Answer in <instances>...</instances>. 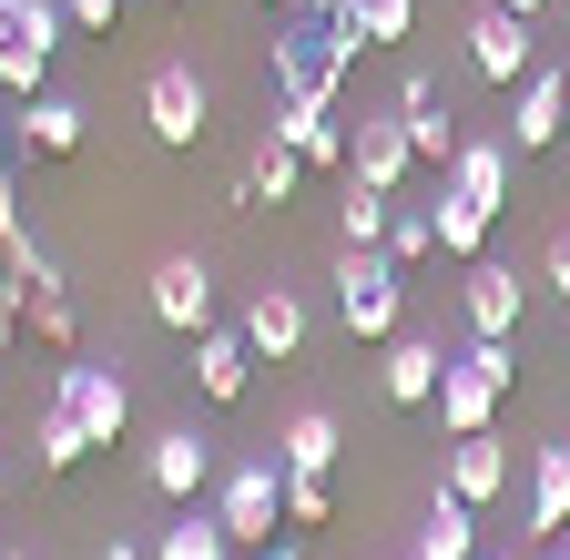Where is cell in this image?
Here are the masks:
<instances>
[{"label":"cell","instance_id":"6da1fadb","mask_svg":"<svg viewBox=\"0 0 570 560\" xmlns=\"http://www.w3.org/2000/svg\"><path fill=\"white\" fill-rule=\"evenodd\" d=\"M336 316H346L356 346L407 336V265H397L387 245H346V255H336Z\"/></svg>","mask_w":570,"mask_h":560},{"label":"cell","instance_id":"7a4b0ae2","mask_svg":"<svg viewBox=\"0 0 570 560\" xmlns=\"http://www.w3.org/2000/svg\"><path fill=\"white\" fill-rule=\"evenodd\" d=\"M356 72V41L336 21H285L275 31V102H336Z\"/></svg>","mask_w":570,"mask_h":560},{"label":"cell","instance_id":"3957f363","mask_svg":"<svg viewBox=\"0 0 570 560\" xmlns=\"http://www.w3.org/2000/svg\"><path fill=\"white\" fill-rule=\"evenodd\" d=\"M214 520L235 530V550H265L285 520V459H225L214 469Z\"/></svg>","mask_w":570,"mask_h":560},{"label":"cell","instance_id":"277c9868","mask_svg":"<svg viewBox=\"0 0 570 560\" xmlns=\"http://www.w3.org/2000/svg\"><path fill=\"white\" fill-rule=\"evenodd\" d=\"M142 122H154L164 154H194L204 132H214V92H204L194 61H154V82H142Z\"/></svg>","mask_w":570,"mask_h":560},{"label":"cell","instance_id":"5b68a950","mask_svg":"<svg viewBox=\"0 0 570 560\" xmlns=\"http://www.w3.org/2000/svg\"><path fill=\"white\" fill-rule=\"evenodd\" d=\"M407 174H417V144H407L397 102H387V112H356V132H346V184H367V194H407Z\"/></svg>","mask_w":570,"mask_h":560},{"label":"cell","instance_id":"8992f818","mask_svg":"<svg viewBox=\"0 0 570 560\" xmlns=\"http://www.w3.org/2000/svg\"><path fill=\"white\" fill-rule=\"evenodd\" d=\"M214 469H225V449H214L204 429H154V439H142V479H154V500H204V489H214Z\"/></svg>","mask_w":570,"mask_h":560},{"label":"cell","instance_id":"52a82bcc","mask_svg":"<svg viewBox=\"0 0 570 560\" xmlns=\"http://www.w3.org/2000/svg\"><path fill=\"white\" fill-rule=\"evenodd\" d=\"M142 306H154L164 336H204L214 326V265L204 255H164L154 275H142Z\"/></svg>","mask_w":570,"mask_h":560},{"label":"cell","instance_id":"ba28073f","mask_svg":"<svg viewBox=\"0 0 570 560\" xmlns=\"http://www.w3.org/2000/svg\"><path fill=\"white\" fill-rule=\"evenodd\" d=\"M469 72H479V82H499V92H520V82L540 72V41H530V21L489 0V11L469 21Z\"/></svg>","mask_w":570,"mask_h":560},{"label":"cell","instance_id":"9c48e42d","mask_svg":"<svg viewBox=\"0 0 570 560\" xmlns=\"http://www.w3.org/2000/svg\"><path fill=\"white\" fill-rule=\"evenodd\" d=\"M51 397L82 417V439H92V449H112V439L132 429V377H122V367H61Z\"/></svg>","mask_w":570,"mask_h":560},{"label":"cell","instance_id":"30bf717a","mask_svg":"<svg viewBox=\"0 0 570 560\" xmlns=\"http://www.w3.org/2000/svg\"><path fill=\"white\" fill-rule=\"evenodd\" d=\"M560 132H570V72H560V61H540V72L520 82V112H510V154L530 164V154L560 144Z\"/></svg>","mask_w":570,"mask_h":560},{"label":"cell","instance_id":"8fae6325","mask_svg":"<svg viewBox=\"0 0 570 560\" xmlns=\"http://www.w3.org/2000/svg\"><path fill=\"white\" fill-rule=\"evenodd\" d=\"M439 489H449V500H469V510H489L499 489H510V439H499V429H479V439H449V459H439Z\"/></svg>","mask_w":570,"mask_h":560},{"label":"cell","instance_id":"7c38bea8","mask_svg":"<svg viewBox=\"0 0 570 560\" xmlns=\"http://www.w3.org/2000/svg\"><path fill=\"white\" fill-rule=\"evenodd\" d=\"M397 122H407V144H417V164H449L469 132H459V112H449V92L428 82V72H407L397 82Z\"/></svg>","mask_w":570,"mask_h":560},{"label":"cell","instance_id":"4fadbf2b","mask_svg":"<svg viewBox=\"0 0 570 560\" xmlns=\"http://www.w3.org/2000/svg\"><path fill=\"white\" fill-rule=\"evenodd\" d=\"M510 174H520V154H510V132H469V144L449 154V194H469V204H510Z\"/></svg>","mask_w":570,"mask_h":560},{"label":"cell","instance_id":"5bb4252c","mask_svg":"<svg viewBox=\"0 0 570 560\" xmlns=\"http://www.w3.org/2000/svg\"><path fill=\"white\" fill-rule=\"evenodd\" d=\"M459 316L469 336H520V265H469V286H459Z\"/></svg>","mask_w":570,"mask_h":560},{"label":"cell","instance_id":"9a60e30c","mask_svg":"<svg viewBox=\"0 0 570 560\" xmlns=\"http://www.w3.org/2000/svg\"><path fill=\"white\" fill-rule=\"evenodd\" d=\"M275 144H296L306 174H346V132H336V102H275Z\"/></svg>","mask_w":570,"mask_h":560},{"label":"cell","instance_id":"2e32d148","mask_svg":"<svg viewBox=\"0 0 570 560\" xmlns=\"http://www.w3.org/2000/svg\"><path fill=\"white\" fill-rule=\"evenodd\" d=\"M245 377H255L245 326H204V336H194V387H204L214 407H235V397H245Z\"/></svg>","mask_w":570,"mask_h":560},{"label":"cell","instance_id":"e0dca14e","mask_svg":"<svg viewBox=\"0 0 570 560\" xmlns=\"http://www.w3.org/2000/svg\"><path fill=\"white\" fill-rule=\"evenodd\" d=\"M570 530V449H530V500H520V540H560Z\"/></svg>","mask_w":570,"mask_h":560},{"label":"cell","instance_id":"ac0fdd59","mask_svg":"<svg viewBox=\"0 0 570 560\" xmlns=\"http://www.w3.org/2000/svg\"><path fill=\"white\" fill-rule=\"evenodd\" d=\"M245 346H255V357H296V346H306V296L296 286H255L245 296Z\"/></svg>","mask_w":570,"mask_h":560},{"label":"cell","instance_id":"d6986e66","mask_svg":"<svg viewBox=\"0 0 570 560\" xmlns=\"http://www.w3.org/2000/svg\"><path fill=\"white\" fill-rule=\"evenodd\" d=\"M439 377H449V357L428 336H387V357H377V387L397 397V407H439Z\"/></svg>","mask_w":570,"mask_h":560},{"label":"cell","instance_id":"ffe728a7","mask_svg":"<svg viewBox=\"0 0 570 560\" xmlns=\"http://www.w3.org/2000/svg\"><path fill=\"white\" fill-rule=\"evenodd\" d=\"M82 102H71V92H31L21 102V154H41V164H61V154H82Z\"/></svg>","mask_w":570,"mask_h":560},{"label":"cell","instance_id":"44dd1931","mask_svg":"<svg viewBox=\"0 0 570 560\" xmlns=\"http://www.w3.org/2000/svg\"><path fill=\"white\" fill-rule=\"evenodd\" d=\"M154 560H235V530L214 520V500H184V510L154 530Z\"/></svg>","mask_w":570,"mask_h":560},{"label":"cell","instance_id":"7402d4cb","mask_svg":"<svg viewBox=\"0 0 570 560\" xmlns=\"http://www.w3.org/2000/svg\"><path fill=\"white\" fill-rule=\"evenodd\" d=\"M336 449H346L336 407H296V417L275 429V459H285V469H336Z\"/></svg>","mask_w":570,"mask_h":560},{"label":"cell","instance_id":"603a6c76","mask_svg":"<svg viewBox=\"0 0 570 560\" xmlns=\"http://www.w3.org/2000/svg\"><path fill=\"white\" fill-rule=\"evenodd\" d=\"M417 560H479V510L469 500H428V520H417Z\"/></svg>","mask_w":570,"mask_h":560},{"label":"cell","instance_id":"cb8c5ba5","mask_svg":"<svg viewBox=\"0 0 570 560\" xmlns=\"http://www.w3.org/2000/svg\"><path fill=\"white\" fill-rule=\"evenodd\" d=\"M296 184H306V154L265 132V144H255V164H245V184H235V204H285Z\"/></svg>","mask_w":570,"mask_h":560},{"label":"cell","instance_id":"d4e9b609","mask_svg":"<svg viewBox=\"0 0 570 560\" xmlns=\"http://www.w3.org/2000/svg\"><path fill=\"white\" fill-rule=\"evenodd\" d=\"M336 31H346L356 51H387V41H407V31H417V0H346Z\"/></svg>","mask_w":570,"mask_h":560},{"label":"cell","instance_id":"484cf974","mask_svg":"<svg viewBox=\"0 0 570 560\" xmlns=\"http://www.w3.org/2000/svg\"><path fill=\"white\" fill-rule=\"evenodd\" d=\"M31 459H41L51 479H61V469H82V459H92V439H82V417H71L61 397H51L41 417H31Z\"/></svg>","mask_w":570,"mask_h":560},{"label":"cell","instance_id":"4316f807","mask_svg":"<svg viewBox=\"0 0 570 560\" xmlns=\"http://www.w3.org/2000/svg\"><path fill=\"white\" fill-rule=\"evenodd\" d=\"M489 204H469V194H449L439 184V255H459V265H479V245H489Z\"/></svg>","mask_w":570,"mask_h":560},{"label":"cell","instance_id":"83f0119b","mask_svg":"<svg viewBox=\"0 0 570 560\" xmlns=\"http://www.w3.org/2000/svg\"><path fill=\"white\" fill-rule=\"evenodd\" d=\"M387 255H397V265H428V255H439V204H407V194H397V215H387Z\"/></svg>","mask_w":570,"mask_h":560},{"label":"cell","instance_id":"f1b7e54d","mask_svg":"<svg viewBox=\"0 0 570 560\" xmlns=\"http://www.w3.org/2000/svg\"><path fill=\"white\" fill-rule=\"evenodd\" d=\"M387 215H397V194H367V184H346V204H336L346 245H387Z\"/></svg>","mask_w":570,"mask_h":560},{"label":"cell","instance_id":"f546056e","mask_svg":"<svg viewBox=\"0 0 570 560\" xmlns=\"http://www.w3.org/2000/svg\"><path fill=\"white\" fill-rule=\"evenodd\" d=\"M285 520H296V530H326V520H336L326 469H285Z\"/></svg>","mask_w":570,"mask_h":560},{"label":"cell","instance_id":"4dcf8cb0","mask_svg":"<svg viewBox=\"0 0 570 560\" xmlns=\"http://www.w3.org/2000/svg\"><path fill=\"white\" fill-rule=\"evenodd\" d=\"M0 92H21V102L51 92V51L41 41H0Z\"/></svg>","mask_w":570,"mask_h":560},{"label":"cell","instance_id":"1f68e13d","mask_svg":"<svg viewBox=\"0 0 570 560\" xmlns=\"http://www.w3.org/2000/svg\"><path fill=\"white\" fill-rule=\"evenodd\" d=\"M31 336H41V346H71V336H82V316H71V296H31Z\"/></svg>","mask_w":570,"mask_h":560},{"label":"cell","instance_id":"d6a6232c","mask_svg":"<svg viewBox=\"0 0 570 560\" xmlns=\"http://www.w3.org/2000/svg\"><path fill=\"white\" fill-rule=\"evenodd\" d=\"M11 275H21V286H31V296H61V255H51V245H31V255H21Z\"/></svg>","mask_w":570,"mask_h":560},{"label":"cell","instance_id":"836d02e7","mask_svg":"<svg viewBox=\"0 0 570 560\" xmlns=\"http://www.w3.org/2000/svg\"><path fill=\"white\" fill-rule=\"evenodd\" d=\"M92 560H154V540H132V530H102V540H92Z\"/></svg>","mask_w":570,"mask_h":560},{"label":"cell","instance_id":"e575fe53","mask_svg":"<svg viewBox=\"0 0 570 560\" xmlns=\"http://www.w3.org/2000/svg\"><path fill=\"white\" fill-rule=\"evenodd\" d=\"M540 275H550V296H570V225L550 235V255H540Z\"/></svg>","mask_w":570,"mask_h":560},{"label":"cell","instance_id":"d590c367","mask_svg":"<svg viewBox=\"0 0 570 560\" xmlns=\"http://www.w3.org/2000/svg\"><path fill=\"white\" fill-rule=\"evenodd\" d=\"M61 11H71V31H112V11H122V0H61Z\"/></svg>","mask_w":570,"mask_h":560},{"label":"cell","instance_id":"8d00e7d4","mask_svg":"<svg viewBox=\"0 0 570 560\" xmlns=\"http://www.w3.org/2000/svg\"><path fill=\"white\" fill-rule=\"evenodd\" d=\"M0 41H21V0H0Z\"/></svg>","mask_w":570,"mask_h":560},{"label":"cell","instance_id":"74e56055","mask_svg":"<svg viewBox=\"0 0 570 560\" xmlns=\"http://www.w3.org/2000/svg\"><path fill=\"white\" fill-rule=\"evenodd\" d=\"M296 11H306V21H336V11H346V0H296Z\"/></svg>","mask_w":570,"mask_h":560},{"label":"cell","instance_id":"f35d334b","mask_svg":"<svg viewBox=\"0 0 570 560\" xmlns=\"http://www.w3.org/2000/svg\"><path fill=\"white\" fill-rule=\"evenodd\" d=\"M255 560H306V550H296V540H265V550H255Z\"/></svg>","mask_w":570,"mask_h":560},{"label":"cell","instance_id":"ab89813d","mask_svg":"<svg viewBox=\"0 0 570 560\" xmlns=\"http://www.w3.org/2000/svg\"><path fill=\"white\" fill-rule=\"evenodd\" d=\"M499 11H520V21H540V11H550V0H499Z\"/></svg>","mask_w":570,"mask_h":560},{"label":"cell","instance_id":"60d3db41","mask_svg":"<svg viewBox=\"0 0 570 560\" xmlns=\"http://www.w3.org/2000/svg\"><path fill=\"white\" fill-rule=\"evenodd\" d=\"M479 560H540V550H530V540H520V550H479Z\"/></svg>","mask_w":570,"mask_h":560},{"label":"cell","instance_id":"b9f144b4","mask_svg":"<svg viewBox=\"0 0 570 560\" xmlns=\"http://www.w3.org/2000/svg\"><path fill=\"white\" fill-rule=\"evenodd\" d=\"M0 204H21V194H11V154H0Z\"/></svg>","mask_w":570,"mask_h":560},{"label":"cell","instance_id":"7bdbcfd3","mask_svg":"<svg viewBox=\"0 0 570 560\" xmlns=\"http://www.w3.org/2000/svg\"><path fill=\"white\" fill-rule=\"evenodd\" d=\"M0 560H31V550H0Z\"/></svg>","mask_w":570,"mask_h":560},{"label":"cell","instance_id":"ee69618b","mask_svg":"<svg viewBox=\"0 0 570 560\" xmlns=\"http://www.w3.org/2000/svg\"><path fill=\"white\" fill-rule=\"evenodd\" d=\"M265 11H285V0H265Z\"/></svg>","mask_w":570,"mask_h":560},{"label":"cell","instance_id":"f6af8a7d","mask_svg":"<svg viewBox=\"0 0 570 560\" xmlns=\"http://www.w3.org/2000/svg\"><path fill=\"white\" fill-rule=\"evenodd\" d=\"M560 11H570V0H560Z\"/></svg>","mask_w":570,"mask_h":560},{"label":"cell","instance_id":"bcb514c9","mask_svg":"<svg viewBox=\"0 0 570 560\" xmlns=\"http://www.w3.org/2000/svg\"><path fill=\"white\" fill-rule=\"evenodd\" d=\"M560 144H570V132H560Z\"/></svg>","mask_w":570,"mask_h":560}]
</instances>
